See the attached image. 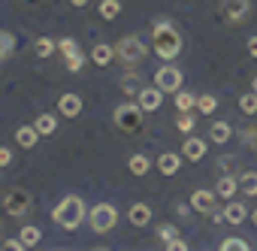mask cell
Segmentation results:
<instances>
[{
    "mask_svg": "<svg viewBox=\"0 0 257 251\" xmlns=\"http://www.w3.org/2000/svg\"><path fill=\"white\" fill-rule=\"evenodd\" d=\"M137 103H140L146 112H158V109H161V103H164V91H161L158 85H152V88H143V91L137 94Z\"/></svg>",
    "mask_w": 257,
    "mask_h": 251,
    "instance_id": "obj_9",
    "label": "cell"
},
{
    "mask_svg": "<svg viewBox=\"0 0 257 251\" xmlns=\"http://www.w3.org/2000/svg\"><path fill=\"white\" fill-rule=\"evenodd\" d=\"M239 109H242L245 115H257V91L242 94V97H239Z\"/></svg>",
    "mask_w": 257,
    "mask_h": 251,
    "instance_id": "obj_29",
    "label": "cell"
},
{
    "mask_svg": "<svg viewBox=\"0 0 257 251\" xmlns=\"http://www.w3.org/2000/svg\"><path fill=\"white\" fill-rule=\"evenodd\" d=\"M251 91H257V76H254V79H251Z\"/></svg>",
    "mask_w": 257,
    "mask_h": 251,
    "instance_id": "obj_44",
    "label": "cell"
},
{
    "mask_svg": "<svg viewBox=\"0 0 257 251\" xmlns=\"http://www.w3.org/2000/svg\"><path fill=\"white\" fill-rule=\"evenodd\" d=\"M239 191V179H233L230 173H224L221 179H218V185H215V194L218 197H233Z\"/></svg>",
    "mask_w": 257,
    "mask_h": 251,
    "instance_id": "obj_21",
    "label": "cell"
},
{
    "mask_svg": "<svg viewBox=\"0 0 257 251\" xmlns=\"http://www.w3.org/2000/svg\"><path fill=\"white\" fill-rule=\"evenodd\" d=\"M239 191H245L248 197H257V173H242L239 176Z\"/></svg>",
    "mask_w": 257,
    "mask_h": 251,
    "instance_id": "obj_24",
    "label": "cell"
},
{
    "mask_svg": "<svg viewBox=\"0 0 257 251\" xmlns=\"http://www.w3.org/2000/svg\"><path fill=\"white\" fill-rule=\"evenodd\" d=\"M191 209H194V206H185V203H179V206H176V212H179V215H185V218H188V212H191Z\"/></svg>",
    "mask_w": 257,
    "mask_h": 251,
    "instance_id": "obj_42",
    "label": "cell"
},
{
    "mask_svg": "<svg viewBox=\"0 0 257 251\" xmlns=\"http://www.w3.org/2000/svg\"><path fill=\"white\" fill-rule=\"evenodd\" d=\"M230 137H233V124H230V121H215L212 128H209V140H212L215 146L230 143Z\"/></svg>",
    "mask_w": 257,
    "mask_h": 251,
    "instance_id": "obj_12",
    "label": "cell"
},
{
    "mask_svg": "<svg viewBox=\"0 0 257 251\" xmlns=\"http://www.w3.org/2000/svg\"><path fill=\"white\" fill-rule=\"evenodd\" d=\"M176 128H179L182 134H191V131L197 128V121H194V115H188V112H179V121H176Z\"/></svg>",
    "mask_w": 257,
    "mask_h": 251,
    "instance_id": "obj_34",
    "label": "cell"
},
{
    "mask_svg": "<svg viewBox=\"0 0 257 251\" xmlns=\"http://www.w3.org/2000/svg\"><path fill=\"white\" fill-rule=\"evenodd\" d=\"M143 88H146V85H143V76H140V73H124V76H121V91H124L127 97H137Z\"/></svg>",
    "mask_w": 257,
    "mask_h": 251,
    "instance_id": "obj_16",
    "label": "cell"
},
{
    "mask_svg": "<svg viewBox=\"0 0 257 251\" xmlns=\"http://www.w3.org/2000/svg\"><path fill=\"white\" fill-rule=\"evenodd\" d=\"M52 221H55L58 227H64V230H76V227L85 221V200L76 197V194L64 197V200L52 209Z\"/></svg>",
    "mask_w": 257,
    "mask_h": 251,
    "instance_id": "obj_2",
    "label": "cell"
},
{
    "mask_svg": "<svg viewBox=\"0 0 257 251\" xmlns=\"http://www.w3.org/2000/svg\"><path fill=\"white\" fill-rule=\"evenodd\" d=\"M34 49H37V55H40V58H52V55H55V49H58V43H55V40H49V37H40V40L34 43Z\"/></svg>",
    "mask_w": 257,
    "mask_h": 251,
    "instance_id": "obj_26",
    "label": "cell"
},
{
    "mask_svg": "<svg viewBox=\"0 0 257 251\" xmlns=\"http://www.w3.org/2000/svg\"><path fill=\"white\" fill-rule=\"evenodd\" d=\"M13 49H16V37L13 34H7V31H0V55H13Z\"/></svg>",
    "mask_w": 257,
    "mask_h": 251,
    "instance_id": "obj_33",
    "label": "cell"
},
{
    "mask_svg": "<svg viewBox=\"0 0 257 251\" xmlns=\"http://www.w3.org/2000/svg\"><path fill=\"white\" fill-rule=\"evenodd\" d=\"M115 221H118V209H115L112 203H97V206L88 212V224H91L94 233H109V230L115 227Z\"/></svg>",
    "mask_w": 257,
    "mask_h": 251,
    "instance_id": "obj_5",
    "label": "cell"
},
{
    "mask_svg": "<svg viewBox=\"0 0 257 251\" xmlns=\"http://www.w3.org/2000/svg\"><path fill=\"white\" fill-rule=\"evenodd\" d=\"M127 167H131V173H137V176H146L149 167H152V161H149L146 155H134L131 161H127Z\"/></svg>",
    "mask_w": 257,
    "mask_h": 251,
    "instance_id": "obj_25",
    "label": "cell"
},
{
    "mask_svg": "<svg viewBox=\"0 0 257 251\" xmlns=\"http://www.w3.org/2000/svg\"><path fill=\"white\" fill-rule=\"evenodd\" d=\"M70 4H73V7H85V4H88V0H70Z\"/></svg>",
    "mask_w": 257,
    "mask_h": 251,
    "instance_id": "obj_43",
    "label": "cell"
},
{
    "mask_svg": "<svg viewBox=\"0 0 257 251\" xmlns=\"http://www.w3.org/2000/svg\"><path fill=\"white\" fill-rule=\"evenodd\" d=\"M31 206H34V200H31V194H28V191H22V188L10 191V194L4 197V209H7L10 215H16V218L28 215V212H31Z\"/></svg>",
    "mask_w": 257,
    "mask_h": 251,
    "instance_id": "obj_8",
    "label": "cell"
},
{
    "mask_svg": "<svg viewBox=\"0 0 257 251\" xmlns=\"http://www.w3.org/2000/svg\"><path fill=\"white\" fill-rule=\"evenodd\" d=\"M112 58H115V49H112V46H106V43H97V46L91 49V61H94L97 67L112 64Z\"/></svg>",
    "mask_w": 257,
    "mask_h": 251,
    "instance_id": "obj_18",
    "label": "cell"
},
{
    "mask_svg": "<svg viewBox=\"0 0 257 251\" xmlns=\"http://www.w3.org/2000/svg\"><path fill=\"white\" fill-rule=\"evenodd\" d=\"M197 109H200L203 115H212V112L218 109V97H212V94H203V97H197Z\"/></svg>",
    "mask_w": 257,
    "mask_h": 251,
    "instance_id": "obj_31",
    "label": "cell"
},
{
    "mask_svg": "<svg viewBox=\"0 0 257 251\" xmlns=\"http://www.w3.org/2000/svg\"><path fill=\"white\" fill-rule=\"evenodd\" d=\"M58 52H61L64 61H67V58H73V55L79 52V43H76L73 37H64V40H58Z\"/></svg>",
    "mask_w": 257,
    "mask_h": 251,
    "instance_id": "obj_30",
    "label": "cell"
},
{
    "mask_svg": "<svg viewBox=\"0 0 257 251\" xmlns=\"http://www.w3.org/2000/svg\"><path fill=\"white\" fill-rule=\"evenodd\" d=\"M251 221H254V227H257V209H254V212H251Z\"/></svg>",
    "mask_w": 257,
    "mask_h": 251,
    "instance_id": "obj_45",
    "label": "cell"
},
{
    "mask_svg": "<svg viewBox=\"0 0 257 251\" xmlns=\"http://www.w3.org/2000/svg\"><path fill=\"white\" fill-rule=\"evenodd\" d=\"M182 82H185V73H182L179 67H173V64H167V67H161V70L155 73V85H158L164 94L182 91Z\"/></svg>",
    "mask_w": 257,
    "mask_h": 251,
    "instance_id": "obj_6",
    "label": "cell"
},
{
    "mask_svg": "<svg viewBox=\"0 0 257 251\" xmlns=\"http://www.w3.org/2000/svg\"><path fill=\"white\" fill-rule=\"evenodd\" d=\"M19 236H22V242H25L28 248H34V245H40V239H43V233H40V227H34V224H25Z\"/></svg>",
    "mask_w": 257,
    "mask_h": 251,
    "instance_id": "obj_23",
    "label": "cell"
},
{
    "mask_svg": "<svg viewBox=\"0 0 257 251\" xmlns=\"http://www.w3.org/2000/svg\"><path fill=\"white\" fill-rule=\"evenodd\" d=\"M34 128L40 131V137H52V134L58 131V118H55L52 112H43V115L34 121Z\"/></svg>",
    "mask_w": 257,
    "mask_h": 251,
    "instance_id": "obj_20",
    "label": "cell"
},
{
    "mask_svg": "<svg viewBox=\"0 0 257 251\" xmlns=\"http://www.w3.org/2000/svg\"><path fill=\"white\" fill-rule=\"evenodd\" d=\"M0 227H4V221H0Z\"/></svg>",
    "mask_w": 257,
    "mask_h": 251,
    "instance_id": "obj_47",
    "label": "cell"
},
{
    "mask_svg": "<svg viewBox=\"0 0 257 251\" xmlns=\"http://www.w3.org/2000/svg\"><path fill=\"white\" fill-rule=\"evenodd\" d=\"M127 218H131V224H134V227H146V224L152 221V209H149L146 203H134V206H131V212H127Z\"/></svg>",
    "mask_w": 257,
    "mask_h": 251,
    "instance_id": "obj_17",
    "label": "cell"
},
{
    "mask_svg": "<svg viewBox=\"0 0 257 251\" xmlns=\"http://www.w3.org/2000/svg\"><path fill=\"white\" fill-rule=\"evenodd\" d=\"M248 55L257 58V37H248Z\"/></svg>",
    "mask_w": 257,
    "mask_h": 251,
    "instance_id": "obj_41",
    "label": "cell"
},
{
    "mask_svg": "<svg viewBox=\"0 0 257 251\" xmlns=\"http://www.w3.org/2000/svg\"><path fill=\"white\" fill-rule=\"evenodd\" d=\"M118 13H121V4H118V0H103V4H100V16H103L106 22H112Z\"/></svg>",
    "mask_w": 257,
    "mask_h": 251,
    "instance_id": "obj_32",
    "label": "cell"
},
{
    "mask_svg": "<svg viewBox=\"0 0 257 251\" xmlns=\"http://www.w3.org/2000/svg\"><path fill=\"white\" fill-rule=\"evenodd\" d=\"M215 191H206V188H197L194 194H191V206L197 209V212H203V215H209L212 209H215Z\"/></svg>",
    "mask_w": 257,
    "mask_h": 251,
    "instance_id": "obj_11",
    "label": "cell"
},
{
    "mask_svg": "<svg viewBox=\"0 0 257 251\" xmlns=\"http://www.w3.org/2000/svg\"><path fill=\"white\" fill-rule=\"evenodd\" d=\"M64 64H67V70H70V73H79V70L85 67V55H82V52H76V55H73V58H67Z\"/></svg>",
    "mask_w": 257,
    "mask_h": 251,
    "instance_id": "obj_36",
    "label": "cell"
},
{
    "mask_svg": "<svg viewBox=\"0 0 257 251\" xmlns=\"http://www.w3.org/2000/svg\"><path fill=\"white\" fill-rule=\"evenodd\" d=\"M58 112H61L64 118H76V115L82 112V97H79V94H70V91L61 94V97H58Z\"/></svg>",
    "mask_w": 257,
    "mask_h": 251,
    "instance_id": "obj_10",
    "label": "cell"
},
{
    "mask_svg": "<svg viewBox=\"0 0 257 251\" xmlns=\"http://www.w3.org/2000/svg\"><path fill=\"white\" fill-rule=\"evenodd\" d=\"M218 248H221V251H251V242L242 239V236H227Z\"/></svg>",
    "mask_w": 257,
    "mask_h": 251,
    "instance_id": "obj_22",
    "label": "cell"
},
{
    "mask_svg": "<svg viewBox=\"0 0 257 251\" xmlns=\"http://www.w3.org/2000/svg\"><path fill=\"white\" fill-rule=\"evenodd\" d=\"M236 164H239V161H236V158H230V155H224V158H221V161H218V170H221V173H230V170H233V167H236Z\"/></svg>",
    "mask_w": 257,
    "mask_h": 251,
    "instance_id": "obj_37",
    "label": "cell"
},
{
    "mask_svg": "<svg viewBox=\"0 0 257 251\" xmlns=\"http://www.w3.org/2000/svg\"><path fill=\"white\" fill-rule=\"evenodd\" d=\"M245 218H248V209H245L242 203H233V200H230V203L224 206V221H227V224H242Z\"/></svg>",
    "mask_w": 257,
    "mask_h": 251,
    "instance_id": "obj_19",
    "label": "cell"
},
{
    "mask_svg": "<svg viewBox=\"0 0 257 251\" xmlns=\"http://www.w3.org/2000/svg\"><path fill=\"white\" fill-rule=\"evenodd\" d=\"M242 143H245L248 149H254V152H257V124H251V128H245V131H242Z\"/></svg>",
    "mask_w": 257,
    "mask_h": 251,
    "instance_id": "obj_35",
    "label": "cell"
},
{
    "mask_svg": "<svg viewBox=\"0 0 257 251\" xmlns=\"http://www.w3.org/2000/svg\"><path fill=\"white\" fill-rule=\"evenodd\" d=\"M4 248H10V251H25L28 245H25V242H22V236H19V239H7V242H4Z\"/></svg>",
    "mask_w": 257,
    "mask_h": 251,
    "instance_id": "obj_38",
    "label": "cell"
},
{
    "mask_svg": "<svg viewBox=\"0 0 257 251\" xmlns=\"http://www.w3.org/2000/svg\"><path fill=\"white\" fill-rule=\"evenodd\" d=\"M179 167H182V155H176V152H164V155L158 158V170H161L164 176H176Z\"/></svg>",
    "mask_w": 257,
    "mask_h": 251,
    "instance_id": "obj_14",
    "label": "cell"
},
{
    "mask_svg": "<svg viewBox=\"0 0 257 251\" xmlns=\"http://www.w3.org/2000/svg\"><path fill=\"white\" fill-rule=\"evenodd\" d=\"M13 161V149H0V167H7Z\"/></svg>",
    "mask_w": 257,
    "mask_h": 251,
    "instance_id": "obj_40",
    "label": "cell"
},
{
    "mask_svg": "<svg viewBox=\"0 0 257 251\" xmlns=\"http://www.w3.org/2000/svg\"><path fill=\"white\" fill-rule=\"evenodd\" d=\"M173 239H179V227L176 224H161L158 227V242L161 245H170Z\"/></svg>",
    "mask_w": 257,
    "mask_h": 251,
    "instance_id": "obj_28",
    "label": "cell"
},
{
    "mask_svg": "<svg viewBox=\"0 0 257 251\" xmlns=\"http://www.w3.org/2000/svg\"><path fill=\"white\" fill-rule=\"evenodd\" d=\"M112 121L121 134H140L146 128V109L140 103H121V106H115Z\"/></svg>",
    "mask_w": 257,
    "mask_h": 251,
    "instance_id": "obj_3",
    "label": "cell"
},
{
    "mask_svg": "<svg viewBox=\"0 0 257 251\" xmlns=\"http://www.w3.org/2000/svg\"><path fill=\"white\" fill-rule=\"evenodd\" d=\"M182 158H185V161H203V158H206V140H200V137L185 140V152H182Z\"/></svg>",
    "mask_w": 257,
    "mask_h": 251,
    "instance_id": "obj_13",
    "label": "cell"
},
{
    "mask_svg": "<svg viewBox=\"0 0 257 251\" xmlns=\"http://www.w3.org/2000/svg\"><path fill=\"white\" fill-rule=\"evenodd\" d=\"M0 61H4V55H0Z\"/></svg>",
    "mask_w": 257,
    "mask_h": 251,
    "instance_id": "obj_46",
    "label": "cell"
},
{
    "mask_svg": "<svg viewBox=\"0 0 257 251\" xmlns=\"http://www.w3.org/2000/svg\"><path fill=\"white\" fill-rule=\"evenodd\" d=\"M37 140H40V131L34 128V124H25V128L16 131V143H19V149H34Z\"/></svg>",
    "mask_w": 257,
    "mask_h": 251,
    "instance_id": "obj_15",
    "label": "cell"
},
{
    "mask_svg": "<svg viewBox=\"0 0 257 251\" xmlns=\"http://www.w3.org/2000/svg\"><path fill=\"white\" fill-rule=\"evenodd\" d=\"M146 55H149V49H146V43H143L137 34H127V37H121V40L115 43V58H118L124 67H140V64L146 61Z\"/></svg>",
    "mask_w": 257,
    "mask_h": 251,
    "instance_id": "obj_4",
    "label": "cell"
},
{
    "mask_svg": "<svg viewBox=\"0 0 257 251\" xmlns=\"http://www.w3.org/2000/svg\"><path fill=\"white\" fill-rule=\"evenodd\" d=\"M197 106V97L194 94H188V91H176V109L179 112H191Z\"/></svg>",
    "mask_w": 257,
    "mask_h": 251,
    "instance_id": "obj_27",
    "label": "cell"
},
{
    "mask_svg": "<svg viewBox=\"0 0 257 251\" xmlns=\"http://www.w3.org/2000/svg\"><path fill=\"white\" fill-rule=\"evenodd\" d=\"M152 46H155V52H158L164 61H176V58L182 55L185 40H182V34H179V28H176L173 22L158 19L155 28H152Z\"/></svg>",
    "mask_w": 257,
    "mask_h": 251,
    "instance_id": "obj_1",
    "label": "cell"
},
{
    "mask_svg": "<svg viewBox=\"0 0 257 251\" xmlns=\"http://www.w3.org/2000/svg\"><path fill=\"white\" fill-rule=\"evenodd\" d=\"M221 16L230 25H242L251 16V0H221Z\"/></svg>",
    "mask_w": 257,
    "mask_h": 251,
    "instance_id": "obj_7",
    "label": "cell"
},
{
    "mask_svg": "<svg viewBox=\"0 0 257 251\" xmlns=\"http://www.w3.org/2000/svg\"><path fill=\"white\" fill-rule=\"evenodd\" d=\"M164 248H170V251H188V242L179 236V239H173V242H170V245H164Z\"/></svg>",
    "mask_w": 257,
    "mask_h": 251,
    "instance_id": "obj_39",
    "label": "cell"
}]
</instances>
